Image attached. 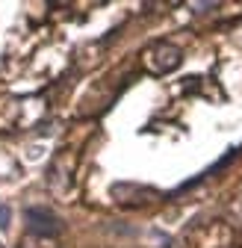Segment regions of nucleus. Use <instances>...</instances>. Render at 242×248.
Returning <instances> with one entry per match:
<instances>
[{
	"label": "nucleus",
	"mask_w": 242,
	"mask_h": 248,
	"mask_svg": "<svg viewBox=\"0 0 242 248\" xmlns=\"http://www.w3.org/2000/svg\"><path fill=\"white\" fill-rule=\"evenodd\" d=\"M180 47L177 45H171V42H157L154 47H148L145 50V68L151 71V74H168V71H174L177 65H180Z\"/></svg>",
	"instance_id": "f257e3e1"
},
{
	"label": "nucleus",
	"mask_w": 242,
	"mask_h": 248,
	"mask_svg": "<svg viewBox=\"0 0 242 248\" xmlns=\"http://www.w3.org/2000/svg\"><path fill=\"white\" fill-rule=\"evenodd\" d=\"M24 219H27V228L30 233H36V236H56L59 231H62V225H59L56 219V213H50L47 207H30L24 213Z\"/></svg>",
	"instance_id": "f03ea898"
},
{
	"label": "nucleus",
	"mask_w": 242,
	"mask_h": 248,
	"mask_svg": "<svg viewBox=\"0 0 242 248\" xmlns=\"http://www.w3.org/2000/svg\"><path fill=\"white\" fill-rule=\"evenodd\" d=\"M0 228H9V207H3V204H0Z\"/></svg>",
	"instance_id": "7ed1b4c3"
}]
</instances>
